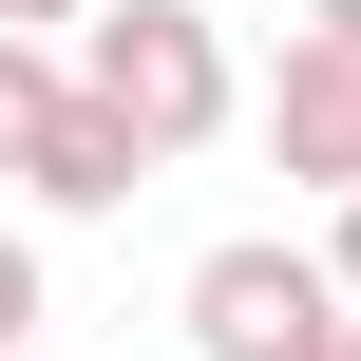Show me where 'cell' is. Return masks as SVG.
<instances>
[{"label": "cell", "instance_id": "cell-1", "mask_svg": "<svg viewBox=\"0 0 361 361\" xmlns=\"http://www.w3.org/2000/svg\"><path fill=\"white\" fill-rule=\"evenodd\" d=\"M57 76H76L152 171H171V152H209V133L247 114V76H228V19H209V0H95Z\"/></svg>", "mask_w": 361, "mask_h": 361}, {"label": "cell", "instance_id": "cell-2", "mask_svg": "<svg viewBox=\"0 0 361 361\" xmlns=\"http://www.w3.org/2000/svg\"><path fill=\"white\" fill-rule=\"evenodd\" d=\"M247 133H267V171H286L305 209H343V190H361V0H305V19H286Z\"/></svg>", "mask_w": 361, "mask_h": 361}, {"label": "cell", "instance_id": "cell-3", "mask_svg": "<svg viewBox=\"0 0 361 361\" xmlns=\"http://www.w3.org/2000/svg\"><path fill=\"white\" fill-rule=\"evenodd\" d=\"M171 324H190V361H305V324H343V286H324V247L228 228V247H190Z\"/></svg>", "mask_w": 361, "mask_h": 361}, {"label": "cell", "instance_id": "cell-4", "mask_svg": "<svg viewBox=\"0 0 361 361\" xmlns=\"http://www.w3.org/2000/svg\"><path fill=\"white\" fill-rule=\"evenodd\" d=\"M133 190H152V152H133V133H114V114H95L76 76H57V114H38V152H19V209L95 228V209H133Z\"/></svg>", "mask_w": 361, "mask_h": 361}, {"label": "cell", "instance_id": "cell-5", "mask_svg": "<svg viewBox=\"0 0 361 361\" xmlns=\"http://www.w3.org/2000/svg\"><path fill=\"white\" fill-rule=\"evenodd\" d=\"M38 114H57V38H0V190H19V152H38Z\"/></svg>", "mask_w": 361, "mask_h": 361}, {"label": "cell", "instance_id": "cell-6", "mask_svg": "<svg viewBox=\"0 0 361 361\" xmlns=\"http://www.w3.org/2000/svg\"><path fill=\"white\" fill-rule=\"evenodd\" d=\"M0 361H38V228H0Z\"/></svg>", "mask_w": 361, "mask_h": 361}, {"label": "cell", "instance_id": "cell-7", "mask_svg": "<svg viewBox=\"0 0 361 361\" xmlns=\"http://www.w3.org/2000/svg\"><path fill=\"white\" fill-rule=\"evenodd\" d=\"M324 286H343V305H361V190H343V209H324Z\"/></svg>", "mask_w": 361, "mask_h": 361}, {"label": "cell", "instance_id": "cell-8", "mask_svg": "<svg viewBox=\"0 0 361 361\" xmlns=\"http://www.w3.org/2000/svg\"><path fill=\"white\" fill-rule=\"evenodd\" d=\"M57 19H95V0H0V38H57Z\"/></svg>", "mask_w": 361, "mask_h": 361}, {"label": "cell", "instance_id": "cell-9", "mask_svg": "<svg viewBox=\"0 0 361 361\" xmlns=\"http://www.w3.org/2000/svg\"><path fill=\"white\" fill-rule=\"evenodd\" d=\"M305 361H361V305H343V324H305Z\"/></svg>", "mask_w": 361, "mask_h": 361}]
</instances>
